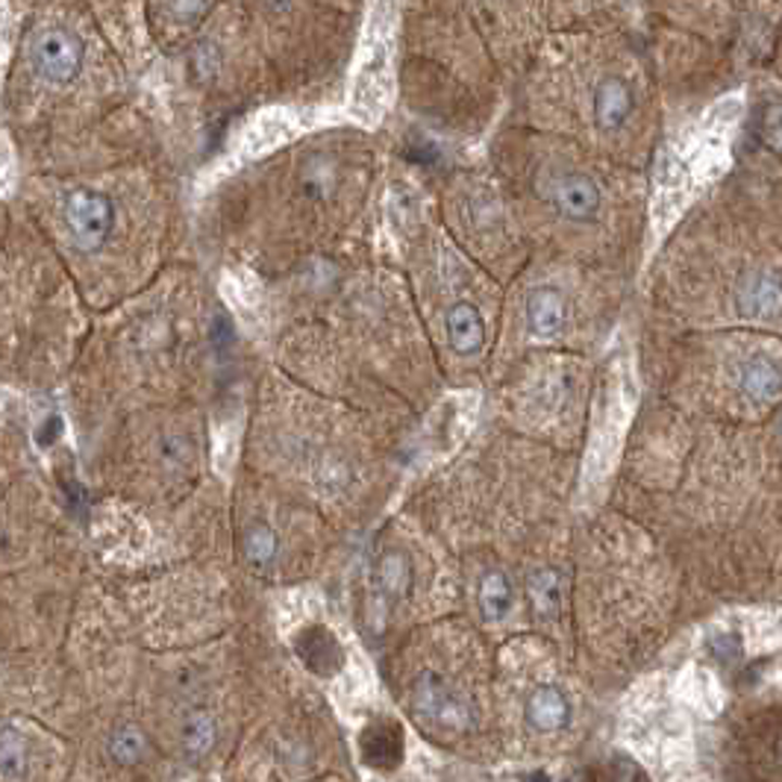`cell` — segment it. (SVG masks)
I'll use <instances>...</instances> for the list:
<instances>
[{"mask_svg":"<svg viewBox=\"0 0 782 782\" xmlns=\"http://www.w3.org/2000/svg\"><path fill=\"white\" fill-rule=\"evenodd\" d=\"M65 221H68L74 244L86 254H94L112 235L115 204L110 201V194L98 192V189H77L65 201Z\"/></svg>","mask_w":782,"mask_h":782,"instance_id":"cell-1","label":"cell"},{"mask_svg":"<svg viewBox=\"0 0 782 782\" xmlns=\"http://www.w3.org/2000/svg\"><path fill=\"white\" fill-rule=\"evenodd\" d=\"M82 60H86V48H82L80 36H74L65 27L44 30L33 44L36 72L48 82H56V86H68L72 80H77Z\"/></svg>","mask_w":782,"mask_h":782,"instance_id":"cell-2","label":"cell"},{"mask_svg":"<svg viewBox=\"0 0 782 782\" xmlns=\"http://www.w3.org/2000/svg\"><path fill=\"white\" fill-rule=\"evenodd\" d=\"M412 706L433 727L462 730L467 727V706L438 674H421L412 685Z\"/></svg>","mask_w":782,"mask_h":782,"instance_id":"cell-3","label":"cell"},{"mask_svg":"<svg viewBox=\"0 0 782 782\" xmlns=\"http://www.w3.org/2000/svg\"><path fill=\"white\" fill-rule=\"evenodd\" d=\"M553 206L571 221H591L598 218L600 189L589 174H562L553 180Z\"/></svg>","mask_w":782,"mask_h":782,"instance_id":"cell-4","label":"cell"},{"mask_svg":"<svg viewBox=\"0 0 782 782\" xmlns=\"http://www.w3.org/2000/svg\"><path fill=\"white\" fill-rule=\"evenodd\" d=\"M636 110V94L624 80L618 77H606L600 80L598 92H594V121L603 132L620 130L627 118Z\"/></svg>","mask_w":782,"mask_h":782,"instance_id":"cell-5","label":"cell"},{"mask_svg":"<svg viewBox=\"0 0 782 782\" xmlns=\"http://www.w3.org/2000/svg\"><path fill=\"white\" fill-rule=\"evenodd\" d=\"M447 326V342L450 347L462 356L477 354L483 342H486V321L477 312V306L471 304H457L447 309L445 316Z\"/></svg>","mask_w":782,"mask_h":782,"instance_id":"cell-6","label":"cell"},{"mask_svg":"<svg viewBox=\"0 0 782 782\" xmlns=\"http://www.w3.org/2000/svg\"><path fill=\"white\" fill-rule=\"evenodd\" d=\"M565 318H568V306H565V297L559 295L556 289L529 292L527 321L533 333L541 335V338H550V335H556L565 326Z\"/></svg>","mask_w":782,"mask_h":782,"instance_id":"cell-7","label":"cell"},{"mask_svg":"<svg viewBox=\"0 0 782 782\" xmlns=\"http://www.w3.org/2000/svg\"><path fill=\"white\" fill-rule=\"evenodd\" d=\"M527 718L536 730L556 732L568 723L571 706L556 685H539V689L529 694Z\"/></svg>","mask_w":782,"mask_h":782,"instance_id":"cell-8","label":"cell"},{"mask_svg":"<svg viewBox=\"0 0 782 782\" xmlns=\"http://www.w3.org/2000/svg\"><path fill=\"white\" fill-rule=\"evenodd\" d=\"M374 586L383 600H403L412 589V562L400 550H388L374 568Z\"/></svg>","mask_w":782,"mask_h":782,"instance_id":"cell-9","label":"cell"},{"mask_svg":"<svg viewBox=\"0 0 782 782\" xmlns=\"http://www.w3.org/2000/svg\"><path fill=\"white\" fill-rule=\"evenodd\" d=\"M359 751L366 756V762L374 768H395L400 762L403 742H400L397 727H368L359 735Z\"/></svg>","mask_w":782,"mask_h":782,"instance_id":"cell-10","label":"cell"},{"mask_svg":"<svg viewBox=\"0 0 782 782\" xmlns=\"http://www.w3.org/2000/svg\"><path fill=\"white\" fill-rule=\"evenodd\" d=\"M297 653L304 656L306 668L316 670V674H333V670L342 668V648L321 627L304 632V639L297 641Z\"/></svg>","mask_w":782,"mask_h":782,"instance_id":"cell-11","label":"cell"},{"mask_svg":"<svg viewBox=\"0 0 782 782\" xmlns=\"http://www.w3.org/2000/svg\"><path fill=\"white\" fill-rule=\"evenodd\" d=\"M742 388L753 400L773 403L780 397V366L765 356H753L742 366Z\"/></svg>","mask_w":782,"mask_h":782,"instance_id":"cell-12","label":"cell"},{"mask_svg":"<svg viewBox=\"0 0 782 782\" xmlns=\"http://www.w3.org/2000/svg\"><path fill=\"white\" fill-rule=\"evenodd\" d=\"M30 771V751L15 723H0V777L3 780H24Z\"/></svg>","mask_w":782,"mask_h":782,"instance_id":"cell-13","label":"cell"},{"mask_svg":"<svg viewBox=\"0 0 782 782\" xmlns=\"http://www.w3.org/2000/svg\"><path fill=\"white\" fill-rule=\"evenodd\" d=\"M512 579L503 571H486L479 579V610L488 620L507 618L512 610Z\"/></svg>","mask_w":782,"mask_h":782,"instance_id":"cell-14","label":"cell"},{"mask_svg":"<svg viewBox=\"0 0 782 782\" xmlns=\"http://www.w3.org/2000/svg\"><path fill=\"white\" fill-rule=\"evenodd\" d=\"M529 600L539 615H556L559 603H562V577L559 571L541 568L529 577Z\"/></svg>","mask_w":782,"mask_h":782,"instance_id":"cell-15","label":"cell"},{"mask_svg":"<svg viewBox=\"0 0 782 782\" xmlns=\"http://www.w3.org/2000/svg\"><path fill=\"white\" fill-rule=\"evenodd\" d=\"M144 751H148V739L139 727H118L110 739V756L118 765H136L142 762Z\"/></svg>","mask_w":782,"mask_h":782,"instance_id":"cell-16","label":"cell"},{"mask_svg":"<svg viewBox=\"0 0 782 782\" xmlns=\"http://www.w3.org/2000/svg\"><path fill=\"white\" fill-rule=\"evenodd\" d=\"M213 744H215V723L209 715H204V712H197V715H192L189 721H185L183 727V747L189 756H194V759H201V756H206V753L213 751Z\"/></svg>","mask_w":782,"mask_h":782,"instance_id":"cell-17","label":"cell"},{"mask_svg":"<svg viewBox=\"0 0 782 782\" xmlns=\"http://www.w3.org/2000/svg\"><path fill=\"white\" fill-rule=\"evenodd\" d=\"M277 553H280V539L271 527L265 524H256V527L247 529L244 536V556L251 559L254 565H268L274 562Z\"/></svg>","mask_w":782,"mask_h":782,"instance_id":"cell-18","label":"cell"},{"mask_svg":"<svg viewBox=\"0 0 782 782\" xmlns=\"http://www.w3.org/2000/svg\"><path fill=\"white\" fill-rule=\"evenodd\" d=\"M606 782H648V777L641 773V768L624 756H615L612 765L606 768Z\"/></svg>","mask_w":782,"mask_h":782,"instance_id":"cell-19","label":"cell"},{"mask_svg":"<svg viewBox=\"0 0 782 782\" xmlns=\"http://www.w3.org/2000/svg\"><path fill=\"white\" fill-rule=\"evenodd\" d=\"M524 782H550V777L544 771H536V773H529Z\"/></svg>","mask_w":782,"mask_h":782,"instance_id":"cell-20","label":"cell"}]
</instances>
